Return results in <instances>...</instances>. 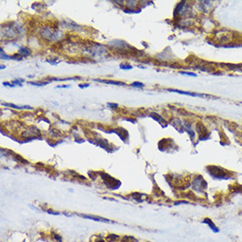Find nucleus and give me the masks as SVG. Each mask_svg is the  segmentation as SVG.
<instances>
[{"label":"nucleus","mask_w":242,"mask_h":242,"mask_svg":"<svg viewBox=\"0 0 242 242\" xmlns=\"http://www.w3.org/2000/svg\"><path fill=\"white\" fill-rule=\"evenodd\" d=\"M41 34L44 39L55 42L60 39L61 36H62V33L60 30L56 29L55 27H44L42 31H41Z\"/></svg>","instance_id":"obj_1"},{"label":"nucleus","mask_w":242,"mask_h":242,"mask_svg":"<svg viewBox=\"0 0 242 242\" xmlns=\"http://www.w3.org/2000/svg\"><path fill=\"white\" fill-rule=\"evenodd\" d=\"M4 32L7 33L8 37H11V39H16V37L19 36L23 33V28L22 26L19 25V23L14 24V25H10L8 28L4 30Z\"/></svg>","instance_id":"obj_2"},{"label":"nucleus","mask_w":242,"mask_h":242,"mask_svg":"<svg viewBox=\"0 0 242 242\" xmlns=\"http://www.w3.org/2000/svg\"><path fill=\"white\" fill-rule=\"evenodd\" d=\"M95 81L98 82H102V83H106V84H109V85H126L125 83L121 82V81H116V80H106V79H94Z\"/></svg>","instance_id":"obj_3"},{"label":"nucleus","mask_w":242,"mask_h":242,"mask_svg":"<svg viewBox=\"0 0 242 242\" xmlns=\"http://www.w3.org/2000/svg\"><path fill=\"white\" fill-rule=\"evenodd\" d=\"M18 54L21 57H27L31 54V50L27 48V47H21L18 52Z\"/></svg>","instance_id":"obj_4"},{"label":"nucleus","mask_w":242,"mask_h":242,"mask_svg":"<svg viewBox=\"0 0 242 242\" xmlns=\"http://www.w3.org/2000/svg\"><path fill=\"white\" fill-rule=\"evenodd\" d=\"M3 106H6V107H10V108H13L15 109H32L31 107L29 106H17V105H14V104H10V103H2Z\"/></svg>","instance_id":"obj_5"},{"label":"nucleus","mask_w":242,"mask_h":242,"mask_svg":"<svg viewBox=\"0 0 242 242\" xmlns=\"http://www.w3.org/2000/svg\"><path fill=\"white\" fill-rule=\"evenodd\" d=\"M168 92H172V93H182V94H186V95H190V96H203L202 94H197V93H188V92H183V91H179V90H175V89H168Z\"/></svg>","instance_id":"obj_6"},{"label":"nucleus","mask_w":242,"mask_h":242,"mask_svg":"<svg viewBox=\"0 0 242 242\" xmlns=\"http://www.w3.org/2000/svg\"><path fill=\"white\" fill-rule=\"evenodd\" d=\"M28 84L33 85H36V86H43L49 84V82H28Z\"/></svg>","instance_id":"obj_7"},{"label":"nucleus","mask_w":242,"mask_h":242,"mask_svg":"<svg viewBox=\"0 0 242 242\" xmlns=\"http://www.w3.org/2000/svg\"><path fill=\"white\" fill-rule=\"evenodd\" d=\"M137 4V2L136 1H128L127 3H126V5L128 6V7H129V8H134V6L135 5H136ZM130 9V10H131Z\"/></svg>","instance_id":"obj_8"},{"label":"nucleus","mask_w":242,"mask_h":242,"mask_svg":"<svg viewBox=\"0 0 242 242\" xmlns=\"http://www.w3.org/2000/svg\"><path fill=\"white\" fill-rule=\"evenodd\" d=\"M120 68L122 70H130L132 69V66L129 63H121L120 65Z\"/></svg>","instance_id":"obj_9"},{"label":"nucleus","mask_w":242,"mask_h":242,"mask_svg":"<svg viewBox=\"0 0 242 242\" xmlns=\"http://www.w3.org/2000/svg\"><path fill=\"white\" fill-rule=\"evenodd\" d=\"M22 82H24L23 79H16V80H12V84L14 85H19V86H22Z\"/></svg>","instance_id":"obj_10"},{"label":"nucleus","mask_w":242,"mask_h":242,"mask_svg":"<svg viewBox=\"0 0 242 242\" xmlns=\"http://www.w3.org/2000/svg\"><path fill=\"white\" fill-rule=\"evenodd\" d=\"M131 86L133 87H137V88H142L144 86V84L143 83H140V82H133L131 84Z\"/></svg>","instance_id":"obj_11"},{"label":"nucleus","mask_w":242,"mask_h":242,"mask_svg":"<svg viewBox=\"0 0 242 242\" xmlns=\"http://www.w3.org/2000/svg\"><path fill=\"white\" fill-rule=\"evenodd\" d=\"M108 106L109 108H117L118 107V105L116 104V103H108Z\"/></svg>","instance_id":"obj_12"},{"label":"nucleus","mask_w":242,"mask_h":242,"mask_svg":"<svg viewBox=\"0 0 242 242\" xmlns=\"http://www.w3.org/2000/svg\"><path fill=\"white\" fill-rule=\"evenodd\" d=\"M180 73H182V74H186V75H189V76H194V77H195L196 75L195 74V73H192V72H182V71H181Z\"/></svg>","instance_id":"obj_13"},{"label":"nucleus","mask_w":242,"mask_h":242,"mask_svg":"<svg viewBox=\"0 0 242 242\" xmlns=\"http://www.w3.org/2000/svg\"><path fill=\"white\" fill-rule=\"evenodd\" d=\"M3 85H7V86H10V87H14L15 86L13 84H10V83H7V82H4Z\"/></svg>","instance_id":"obj_14"},{"label":"nucleus","mask_w":242,"mask_h":242,"mask_svg":"<svg viewBox=\"0 0 242 242\" xmlns=\"http://www.w3.org/2000/svg\"><path fill=\"white\" fill-rule=\"evenodd\" d=\"M80 88H85V87H88L89 86V84H84V85H78Z\"/></svg>","instance_id":"obj_15"},{"label":"nucleus","mask_w":242,"mask_h":242,"mask_svg":"<svg viewBox=\"0 0 242 242\" xmlns=\"http://www.w3.org/2000/svg\"><path fill=\"white\" fill-rule=\"evenodd\" d=\"M70 85H58L57 88H67V87H70Z\"/></svg>","instance_id":"obj_16"},{"label":"nucleus","mask_w":242,"mask_h":242,"mask_svg":"<svg viewBox=\"0 0 242 242\" xmlns=\"http://www.w3.org/2000/svg\"><path fill=\"white\" fill-rule=\"evenodd\" d=\"M1 69H4V65H1Z\"/></svg>","instance_id":"obj_17"}]
</instances>
